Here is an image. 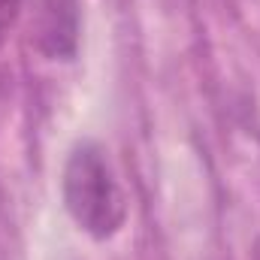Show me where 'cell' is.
I'll use <instances>...</instances> for the list:
<instances>
[{
	"mask_svg": "<svg viewBox=\"0 0 260 260\" xmlns=\"http://www.w3.org/2000/svg\"><path fill=\"white\" fill-rule=\"evenodd\" d=\"M37 49L52 61H70L79 49V0L37 3Z\"/></svg>",
	"mask_w": 260,
	"mask_h": 260,
	"instance_id": "cell-2",
	"label": "cell"
},
{
	"mask_svg": "<svg viewBox=\"0 0 260 260\" xmlns=\"http://www.w3.org/2000/svg\"><path fill=\"white\" fill-rule=\"evenodd\" d=\"M61 197L73 224L97 242L121 233L127 221V194L100 142H79L64 164Z\"/></svg>",
	"mask_w": 260,
	"mask_h": 260,
	"instance_id": "cell-1",
	"label": "cell"
},
{
	"mask_svg": "<svg viewBox=\"0 0 260 260\" xmlns=\"http://www.w3.org/2000/svg\"><path fill=\"white\" fill-rule=\"evenodd\" d=\"M18 9H21V0H0V37L12 27V21L18 18Z\"/></svg>",
	"mask_w": 260,
	"mask_h": 260,
	"instance_id": "cell-3",
	"label": "cell"
}]
</instances>
